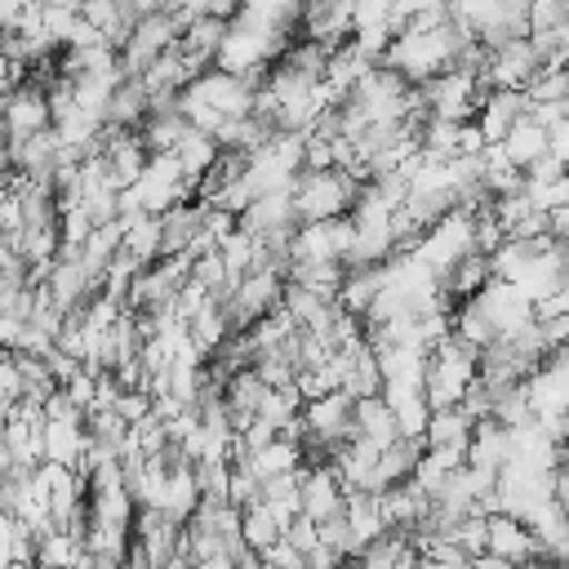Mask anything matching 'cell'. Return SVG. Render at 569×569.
<instances>
[{"instance_id":"obj_30","label":"cell","mask_w":569,"mask_h":569,"mask_svg":"<svg viewBox=\"0 0 569 569\" xmlns=\"http://www.w3.org/2000/svg\"><path fill=\"white\" fill-rule=\"evenodd\" d=\"M80 556H84V538L71 529H44L36 538V565L40 569H76Z\"/></svg>"},{"instance_id":"obj_13","label":"cell","mask_w":569,"mask_h":569,"mask_svg":"<svg viewBox=\"0 0 569 569\" xmlns=\"http://www.w3.org/2000/svg\"><path fill=\"white\" fill-rule=\"evenodd\" d=\"M347 485H342V476L333 471V462L329 458H316V462H307L302 467V511L311 516V520H333V516H342L347 511Z\"/></svg>"},{"instance_id":"obj_38","label":"cell","mask_w":569,"mask_h":569,"mask_svg":"<svg viewBox=\"0 0 569 569\" xmlns=\"http://www.w3.org/2000/svg\"><path fill=\"white\" fill-rule=\"evenodd\" d=\"M525 93H529V102H569V67L565 62H547Z\"/></svg>"},{"instance_id":"obj_5","label":"cell","mask_w":569,"mask_h":569,"mask_svg":"<svg viewBox=\"0 0 569 569\" xmlns=\"http://www.w3.org/2000/svg\"><path fill=\"white\" fill-rule=\"evenodd\" d=\"M302 445L311 458H329L338 445L356 440V396L347 391H325L316 400H307L302 409Z\"/></svg>"},{"instance_id":"obj_4","label":"cell","mask_w":569,"mask_h":569,"mask_svg":"<svg viewBox=\"0 0 569 569\" xmlns=\"http://www.w3.org/2000/svg\"><path fill=\"white\" fill-rule=\"evenodd\" d=\"M471 249H480V240H476V209H462V204H453L445 218H436L422 236H418V258L436 271V276H449Z\"/></svg>"},{"instance_id":"obj_15","label":"cell","mask_w":569,"mask_h":569,"mask_svg":"<svg viewBox=\"0 0 569 569\" xmlns=\"http://www.w3.org/2000/svg\"><path fill=\"white\" fill-rule=\"evenodd\" d=\"M529 107L533 102H529L525 89H489L485 102H480V111H476V124H480L485 142H502L529 116Z\"/></svg>"},{"instance_id":"obj_40","label":"cell","mask_w":569,"mask_h":569,"mask_svg":"<svg viewBox=\"0 0 569 569\" xmlns=\"http://www.w3.org/2000/svg\"><path fill=\"white\" fill-rule=\"evenodd\" d=\"M551 151L569 164V120H560V124H551Z\"/></svg>"},{"instance_id":"obj_41","label":"cell","mask_w":569,"mask_h":569,"mask_svg":"<svg viewBox=\"0 0 569 569\" xmlns=\"http://www.w3.org/2000/svg\"><path fill=\"white\" fill-rule=\"evenodd\" d=\"M467 569H520V565H511V560H502V556H493V551H480V556H471Z\"/></svg>"},{"instance_id":"obj_23","label":"cell","mask_w":569,"mask_h":569,"mask_svg":"<svg viewBox=\"0 0 569 569\" xmlns=\"http://www.w3.org/2000/svg\"><path fill=\"white\" fill-rule=\"evenodd\" d=\"M356 436H365L369 445L387 449L400 440V422H396V409L387 405V396H365L356 400Z\"/></svg>"},{"instance_id":"obj_39","label":"cell","mask_w":569,"mask_h":569,"mask_svg":"<svg viewBox=\"0 0 569 569\" xmlns=\"http://www.w3.org/2000/svg\"><path fill=\"white\" fill-rule=\"evenodd\" d=\"M525 196L533 200V209L556 213L569 204V173H560V178H529L525 173Z\"/></svg>"},{"instance_id":"obj_19","label":"cell","mask_w":569,"mask_h":569,"mask_svg":"<svg viewBox=\"0 0 569 569\" xmlns=\"http://www.w3.org/2000/svg\"><path fill=\"white\" fill-rule=\"evenodd\" d=\"M84 445H89V418H53V422H44V458L49 462H62V467L80 471Z\"/></svg>"},{"instance_id":"obj_44","label":"cell","mask_w":569,"mask_h":569,"mask_svg":"<svg viewBox=\"0 0 569 569\" xmlns=\"http://www.w3.org/2000/svg\"><path fill=\"white\" fill-rule=\"evenodd\" d=\"M9 569H40L36 560H9Z\"/></svg>"},{"instance_id":"obj_16","label":"cell","mask_w":569,"mask_h":569,"mask_svg":"<svg viewBox=\"0 0 569 569\" xmlns=\"http://www.w3.org/2000/svg\"><path fill=\"white\" fill-rule=\"evenodd\" d=\"M525 391H529L538 418H560V413H569V365H565L560 356L542 360V365L525 378Z\"/></svg>"},{"instance_id":"obj_49","label":"cell","mask_w":569,"mask_h":569,"mask_svg":"<svg viewBox=\"0 0 569 569\" xmlns=\"http://www.w3.org/2000/svg\"><path fill=\"white\" fill-rule=\"evenodd\" d=\"M520 4H529V0H520Z\"/></svg>"},{"instance_id":"obj_26","label":"cell","mask_w":569,"mask_h":569,"mask_svg":"<svg viewBox=\"0 0 569 569\" xmlns=\"http://www.w3.org/2000/svg\"><path fill=\"white\" fill-rule=\"evenodd\" d=\"M173 156H178V164H182L187 182H191V187H200V182L213 173V164H218V156H222V142H218L213 133H204V129H191V133L173 147Z\"/></svg>"},{"instance_id":"obj_27","label":"cell","mask_w":569,"mask_h":569,"mask_svg":"<svg viewBox=\"0 0 569 569\" xmlns=\"http://www.w3.org/2000/svg\"><path fill=\"white\" fill-rule=\"evenodd\" d=\"M382 284H387V262H378V267H351L347 280H342V289H338V302L347 311H356V316H369L373 302H378V293H382Z\"/></svg>"},{"instance_id":"obj_25","label":"cell","mask_w":569,"mask_h":569,"mask_svg":"<svg viewBox=\"0 0 569 569\" xmlns=\"http://www.w3.org/2000/svg\"><path fill=\"white\" fill-rule=\"evenodd\" d=\"M502 151H507V160H511L516 169H533V164L551 151V129L538 124L533 116H525V120L502 138Z\"/></svg>"},{"instance_id":"obj_14","label":"cell","mask_w":569,"mask_h":569,"mask_svg":"<svg viewBox=\"0 0 569 569\" xmlns=\"http://www.w3.org/2000/svg\"><path fill=\"white\" fill-rule=\"evenodd\" d=\"M489 551L525 569L529 560L542 556V538H538L533 525H525L520 516H511V511H493V516H489Z\"/></svg>"},{"instance_id":"obj_45","label":"cell","mask_w":569,"mask_h":569,"mask_svg":"<svg viewBox=\"0 0 569 569\" xmlns=\"http://www.w3.org/2000/svg\"><path fill=\"white\" fill-rule=\"evenodd\" d=\"M316 4H342V9H351V0H316Z\"/></svg>"},{"instance_id":"obj_22","label":"cell","mask_w":569,"mask_h":569,"mask_svg":"<svg viewBox=\"0 0 569 569\" xmlns=\"http://www.w3.org/2000/svg\"><path fill=\"white\" fill-rule=\"evenodd\" d=\"M471 431H476V418L462 409V405H445V409H431V422H427V449H462L471 445Z\"/></svg>"},{"instance_id":"obj_28","label":"cell","mask_w":569,"mask_h":569,"mask_svg":"<svg viewBox=\"0 0 569 569\" xmlns=\"http://www.w3.org/2000/svg\"><path fill=\"white\" fill-rule=\"evenodd\" d=\"M267 391H271V382H267L253 365H249V369H240V373H231V378L222 382V396H227V409L236 413V422L258 418V409H262Z\"/></svg>"},{"instance_id":"obj_21","label":"cell","mask_w":569,"mask_h":569,"mask_svg":"<svg viewBox=\"0 0 569 569\" xmlns=\"http://www.w3.org/2000/svg\"><path fill=\"white\" fill-rule=\"evenodd\" d=\"M489 280H493V258L480 253V249H471L449 276H440V293H445L449 302H467V298H476Z\"/></svg>"},{"instance_id":"obj_33","label":"cell","mask_w":569,"mask_h":569,"mask_svg":"<svg viewBox=\"0 0 569 569\" xmlns=\"http://www.w3.org/2000/svg\"><path fill=\"white\" fill-rule=\"evenodd\" d=\"M191 129H196V124H191L178 107H169V111H151V116H147L142 138H147V147H151V151H173Z\"/></svg>"},{"instance_id":"obj_43","label":"cell","mask_w":569,"mask_h":569,"mask_svg":"<svg viewBox=\"0 0 569 569\" xmlns=\"http://www.w3.org/2000/svg\"><path fill=\"white\" fill-rule=\"evenodd\" d=\"M133 4V13L142 18V13H156V9H164V0H129Z\"/></svg>"},{"instance_id":"obj_24","label":"cell","mask_w":569,"mask_h":569,"mask_svg":"<svg viewBox=\"0 0 569 569\" xmlns=\"http://www.w3.org/2000/svg\"><path fill=\"white\" fill-rule=\"evenodd\" d=\"M80 13H84V18L102 31V40L116 44V49H124V40L133 36V22H138V13H133L129 0H84Z\"/></svg>"},{"instance_id":"obj_32","label":"cell","mask_w":569,"mask_h":569,"mask_svg":"<svg viewBox=\"0 0 569 569\" xmlns=\"http://www.w3.org/2000/svg\"><path fill=\"white\" fill-rule=\"evenodd\" d=\"M453 333L462 338V342H471L476 351H485L489 342H498L502 333H498V325L489 320V311L476 302V298H467V302H458L453 307Z\"/></svg>"},{"instance_id":"obj_47","label":"cell","mask_w":569,"mask_h":569,"mask_svg":"<svg viewBox=\"0 0 569 569\" xmlns=\"http://www.w3.org/2000/svg\"><path fill=\"white\" fill-rule=\"evenodd\" d=\"M565 262H569V244H565Z\"/></svg>"},{"instance_id":"obj_31","label":"cell","mask_w":569,"mask_h":569,"mask_svg":"<svg viewBox=\"0 0 569 569\" xmlns=\"http://www.w3.org/2000/svg\"><path fill=\"white\" fill-rule=\"evenodd\" d=\"M302 458H307V445H302V440L276 436L271 445H262V449L249 458V467H253V471L267 480V476H284V471H298V467H307Z\"/></svg>"},{"instance_id":"obj_6","label":"cell","mask_w":569,"mask_h":569,"mask_svg":"<svg viewBox=\"0 0 569 569\" xmlns=\"http://www.w3.org/2000/svg\"><path fill=\"white\" fill-rule=\"evenodd\" d=\"M418 89L427 98V111L440 116V120H476V111H480V102L489 93L480 71H467V67H449V71L431 76Z\"/></svg>"},{"instance_id":"obj_42","label":"cell","mask_w":569,"mask_h":569,"mask_svg":"<svg viewBox=\"0 0 569 569\" xmlns=\"http://www.w3.org/2000/svg\"><path fill=\"white\" fill-rule=\"evenodd\" d=\"M551 236H556V240H560V244H569V204H565V209H556V213H551Z\"/></svg>"},{"instance_id":"obj_29","label":"cell","mask_w":569,"mask_h":569,"mask_svg":"<svg viewBox=\"0 0 569 569\" xmlns=\"http://www.w3.org/2000/svg\"><path fill=\"white\" fill-rule=\"evenodd\" d=\"M124 253H133L142 267H151V262L164 258V227H160L156 213L124 218Z\"/></svg>"},{"instance_id":"obj_34","label":"cell","mask_w":569,"mask_h":569,"mask_svg":"<svg viewBox=\"0 0 569 569\" xmlns=\"http://www.w3.org/2000/svg\"><path fill=\"white\" fill-rule=\"evenodd\" d=\"M347 271H351L347 262H289V280L293 284H307V289H316L325 298H338Z\"/></svg>"},{"instance_id":"obj_18","label":"cell","mask_w":569,"mask_h":569,"mask_svg":"<svg viewBox=\"0 0 569 569\" xmlns=\"http://www.w3.org/2000/svg\"><path fill=\"white\" fill-rule=\"evenodd\" d=\"M467 462L502 476V467L511 462V427H502L498 418H480L471 431V445H467Z\"/></svg>"},{"instance_id":"obj_17","label":"cell","mask_w":569,"mask_h":569,"mask_svg":"<svg viewBox=\"0 0 569 569\" xmlns=\"http://www.w3.org/2000/svg\"><path fill=\"white\" fill-rule=\"evenodd\" d=\"M227 18H209V13H200V18H191L187 27H182V36H178V49L187 53V62L196 67V71H209L213 62H218V49H222V40H227Z\"/></svg>"},{"instance_id":"obj_50","label":"cell","mask_w":569,"mask_h":569,"mask_svg":"<svg viewBox=\"0 0 569 569\" xmlns=\"http://www.w3.org/2000/svg\"><path fill=\"white\" fill-rule=\"evenodd\" d=\"M565 67H569V62H565Z\"/></svg>"},{"instance_id":"obj_8","label":"cell","mask_w":569,"mask_h":569,"mask_svg":"<svg viewBox=\"0 0 569 569\" xmlns=\"http://www.w3.org/2000/svg\"><path fill=\"white\" fill-rule=\"evenodd\" d=\"M356 249V222L329 218V222H298L289 258L293 262H347Z\"/></svg>"},{"instance_id":"obj_10","label":"cell","mask_w":569,"mask_h":569,"mask_svg":"<svg viewBox=\"0 0 569 569\" xmlns=\"http://www.w3.org/2000/svg\"><path fill=\"white\" fill-rule=\"evenodd\" d=\"M547 67L542 49L533 44V36H520V40H507L498 49H489V62H485V89H529L533 76Z\"/></svg>"},{"instance_id":"obj_46","label":"cell","mask_w":569,"mask_h":569,"mask_svg":"<svg viewBox=\"0 0 569 569\" xmlns=\"http://www.w3.org/2000/svg\"><path fill=\"white\" fill-rule=\"evenodd\" d=\"M556 356H560V360H565V365H569V347H560V351H556Z\"/></svg>"},{"instance_id":"obj_1","label":"cell","mask_w":569,"mask_h":569,"mask_svg":"<svg viewBox=\"0 0 569 569\" xmlns=\"http://www.w3.org/2000/svg\"><path fill=\"white\" fill-rule=\"evenodd\" d=\"M258 84H262V80H249V76L222 71V67H209V71H200V76L178 93V111H182L196 129L218 133L227 120L258 111Z\"/></svg>"},{"instance_id":"obj_37","label":"cell","mask_w":569,"mask_h":569,"mask_svg":"<svg viewBox=\"0 0 569 569\" xmlns=\"http://www.w3.org/2000/svg\"><path fill=\"white\" fill-rule=\"evenodd\" d=\"M493 418H498L502 427H529V422H538V413H533V400H529V391H525V382H516V387H507V391H498V405H493Z\"/></svg>"},{"instance_id":"obj_7","label":"cell","mask_w":569,"mask_h":569,"mask_svg":"<svg viewBox=\"0 0 569 569\" xmlns=\"http://www.w3.org/2000/svg\"><path fill=\"white\" fill-rule=\"evenodd\" d=\"M182 36V22L169 13V9H156V13H142L133 22V36L124 40L120 49V62H124V76H142L156 58H164Z\"/></svg>"},{"instance_id":"obj_9","label":"cell","mask_w":569,"mask_h":569,"mask_svg":"<svg viewBox=\"0 0 569 569\" xmlns=\"http://www.w3.org/2000/svg\"><path fill=\"white\" fill-rule=\"evenodd\" d=\"M284 284H289V276L276 271V267H258V271H249V276L227 293L231 325H236V329H249L253 320H262L267 311H276V307L284 302Z\"/></svg>"},{"instance_id":"obj_20","label":"cell","mask_w":569,"mask_h":569,"mask_svg":"<svg viewBox=\"0 0 569 569\" xmlns=\"http://www.w3.org/2000/svg\"><path fill=\"white\" fill-rule=\"evenodd\" d=\"M151 116V93L142 84V76H124L111 93V107H107V124L111 129H142Z\"/></svg>"},{"instance_id":"obj_2","label":"cell","mask_w":569,"mask_h":569,"mask_svg":"<svg viewBox=\"0 0 569 569\" xmlns=\"http://www.w3.org/2000/svg\"><path fill=\"white\" fill-rule=\"evenodd\" d=\"M369 178L351 173V169H307L293 182V204H298V222H329V218H351L360 191Z\"/></svg>"},{"instance_id":"obj_36","label":"cell","mask_w":569,"mask_h":569,"mask_svg":"<svg viewBox=\"0 0 569 569\" xmlns=\"http://www.w3.org/2000/svg\"><path fill=\"white\" fill-rule=\"evenodd\" d=\"M98 231V218L84 200H67L62 213H58V236H62V249H84L89 236Z\"/></svg>"},{"instance_id":"obj_35","label":"cell","mask_w":569,"mask_h":569,"mask_svg":"<svg viewBox=\"0 0 569 569\" xmlns=\"http://www.w3.org/2000/svg\"><path fill=\"white\" fill-rule=\"evenodd\" d=\"M280 538H284V525L271 516V507H267V502L244 507V542H249V551L267 556V551H271Z\"/></svg>"},{"instance_id":"obj_11","label":"cell","mask_w":569,"mask_h":569,"mask_svg":"<svg viewBox=\"0 0 569 569\" xmlns=\"http://www.w3.org/2000/svg\"><path fill=\"white\" fill-rule=\"evenodd\" d=\"M53 129V102H49V84H40L36 76L22 80L18 89H4V138H36Z\"/></svg>"},{"instance_id":"obj_48","label":"cell","mask_w":569,"mask_h":569,"mask_svg":"<svg viewBox=\"0 0 569 569\" xmlns=\"http://www.w3.org/2000/svg\"><path fill=\"white\" fill-rule=\"evenodd\" d=\"M565 9H569V0H565Z\"/></svg>"},{"instance_id":"obj_12","label":"cell","mask_w":569,"mask_h":569,"mask_svg":"<svg viewBox=\"0 0 569 569\" xmlns=\"http://www.w3.org/2000/svg\"><path fill=\"white\" fill-rule=\"evenodd\" d=\"M476 302L489 311V320L498 325L502 338L516 333V329H525L529 320H538V302H533L516 280H502V276H493V280L476 293Z\"/></svg>"},{"instance_id":"obj_3","label":"cell","mask_w":569,"mask_h":569,"mask_svg":"<svg viewBox=\"0 0 569 569\" xmlns=\"http://www.w3.org/2000/svg\"><path fill=\"white\" fill-rule=\"evenodd\" d=\"M476 378H480V351L471 342L449 333L445 342L431 347V365H427V400H431V409L462 405V396L471 391Z\"/></svg>"}]
</instances>
